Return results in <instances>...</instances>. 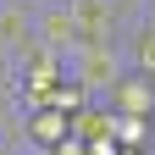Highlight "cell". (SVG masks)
I'll use <instances>...</instances> for the list:
<instances>
[{
  "label": "cell",
  "instance_id": "cell-9",
  "mask_svg": "<svg viewBox=\"0 0 155 155\" xmlns=\"http://www.w3.org/2000/svg\"><path fill=\"white\" fill-rule=\"evenodd\" d=\"M50 155H89V144H83V139H72V133H67V139H61V144H55Z\"/></svg>",
  "mask_w": 155,
  "mask_h": 155
},
{
  "label": "cell",
  "instance_id": "cell-11",
  "mask_svg": "<svg viewBox=\"0 0 155 155\" xmlns=\"http://www.w3.org/2000/svg\"><path fill=\"white\" fill-rule=\"evenodd\" d=\"M144 127H150V139H144V155H155V111L144 116Z\"/></svg>",
  "mask_w": 155,
  "mask_h": 155
},
{
  "label": "cell",
  "instance_id": "cell-8",
  "mask_svg": "<svg viewBox=\"0 0 155 155\" xmlns=\"http://www.w3.org/2000/svg\"><path fill=\"white\" fill-rule=\"evenodd\" d=\"M144 139H150L144 116H111V144L116 150H144Z\"/></svg>",
  "mask_w": 155,
  "mask_h": 155
},
{
  "label": "cell",
  "instance_id": "cell-3",
  "mask_svg": "<svg viewBox=\"0 0 155 155\" xmlns=\"http://www.w3.org/2000/svg\"><path fill=\"white\" fill-rule=\"evenodd\" d=\"M33 50V0H0V55L22 61Z\"/></svg>",
  "mask_w": 155,
  "mask_h": 155
},
{
  "label": "cell",
  "instance_id": "cell-5",
  "mask_svg": "<svg viewBox=\"0 0 155 155\" xmlns=\"http://www.w3.org/2000/svg\"><path fill=\"white\" fill-rule=\"evenodd\" d=\"M67 133H72V122H67L61 111H33V116H22V144L28 150H55Z\"/></svg>",
  "mask_w": 155,
  "mask_h": 155
},
{
  "label": "cell",
  "instance_id": "cell-2",
  "mask_svg": "<svg viewBox=\"0 0 155 155\" xmlns=\"http://www.w3.org/2000/svg\"><path fill=\"white\" fill-rule=\"evenodd\" d=\"M33 45L50 50V55H61V61L83 50V39H78V28H72L67 0H33Z\"/></svg>",
  "mask_w": 155,
  "mask_h": 155
},
{
  "label": "cell",
  "instance_id": "cell-6",
  "mask_svg": "<svg viewBox=\"0 0 155 155\" xmlns=\"http://www.w3.org/2000/svg\"><path fill=\"white\" fill-rule=\"evenodd\" d=\"M72 139H83V144L111 139V111H105V105H83V111L72 116Z\"/></svg>",
  "mask_w": 155,
  "mask_h": 155
},
{
  "label": "cell",
  "instance_id": "cell-12",
  "mask_svg": "<svg viewBox=\"0 0 155 155\" xmlns=\"http://www.w3.org/2000/svg\"><path fill=\"white\" fill-rule=\"evenodd\" d=\"M139 22H150V28H155V0H144V6H139Z\"/></svg>",
  "mask_w": 155,
  "mask_h": 155
},
{
  "label": "cell",
  "instance_id": "cell-7",
  "mask_svg": "<svg viewBox=\"0 0 155 155\" xmlns=\"http://www.w3.org/2000/svg\"><path fill=\"white\" fill-rule=\"evenodd\" d=\"M83 105H94V100H89V94H83V89H78V83H72V78H67V83H55V89L45 94V111H61V116H67V122H72V116H78V111H83Z\"/></svg>",
  "mask_w": 155,
  "mask_h": 155
},
{
  "label": "cell",
  "instance_id": "cell-4",
  "mask_svg": "<svg viewBox=\"0 0 155 155\" xmlns=\"http://www.w3.org/2000/svg\"><path fill=\"white\" fill-rule=\"evenodd\" d=\"M105 111H111V116H150V111H155V83L139 78V72H122L116 89L105 94Z\"/></svg>",
  "mask_w": 155,
  "mask_h": 155
},
{
  "label": "cell",
  "instance_id": "cell-1",
  "mask_svg": "<svg viewBox=\"0 0 155 155\" xmlns=\"http://www.w3.org/2000/svg\"><path fill=\"white\" fill-rule=\"evenodd\" d=\"M122 72H127L122 50H94V45H83L78 55H67V78L89 94L94 105H105V94L116 89V78H122Z\"/></svg>",
  "mask_w": 155,
  "mask_h": 155
},
{
  "label": "cell",
  "instance_id": "cell-10",
  "mask_svg": "<svg viewBox=\"0 0 155 155\" xmlns=\"http://www.w3.org/2000/svg\"><path fill=\"white\" fill-rule=\"evenodd\" d=\"M89 155H122V150H116L111 139H100V144H89Z\"/></svg>",
  "mask_w": 155,
  "mask_h": 155
}]
</instances>
